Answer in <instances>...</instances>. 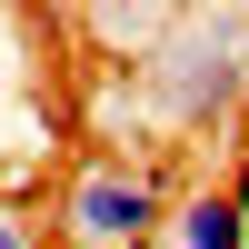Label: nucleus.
<instances>
[{
  "label": "nucleus",
  "instance_id": "nucleus-2",
  "mask_svg": "<svg viewBox=\"0 0 249 249\" xmlns=\"http://www.w3.org/2000/svg\"><path fill=\"white\" fill-rule=\"evenodd\" d=\"M140 80L160 90V110H170V130H210V120L239 110L249 90V10H179L170 40H160L150 60H140Z\"/></svg>",
  "mask_w": 249,
  "mask_h": 249
},
{
  "label": "nucleus",
  "instance_id": "nucleus-1",
  "mask_svg": "<svg viewBox=\"0 0 249 249\" xmlns=\"http://www.w3.org/2000/svg\"><path fill=\"white\" fill-rule=\"evenodd\" d=\"M170 210H179V190L150 170V160L90 150L70 179H60V199H50V239L60 249H160L170 239Z\"/></svg>",
  "mask_w": 249,
  "mask_h": 249
},
{
  "label": "nucleus",
  "instance_id": "nucleus-4",
  "mask_svg": "<svg viewBox=\"0 0 249 249\" xmlns=\"http://www.w3.org/2000/svg\"><path fill=\"white\" fill-rule=\"evenodd\" d=\"M0 249H40V219L10 210V199H0Z\"/></svg>",
  "mask_w": 249,
  "mask_h": 249
},
{
  "label": "nucleus",
  "instance_id": "nucleus-3",
  "mask_svg": "<svg viewBox=\"0 0 249 249\" xmlns=\"http://www.w3.org/2000/svg\"><path fill=\"white\" fill-rule=\"evenodd\" d=\"M160 249H249V190H179Z\"/></svg>",
  "mask_w": 249,
  "mask_h": 249
}]
</instances>
